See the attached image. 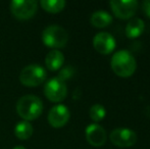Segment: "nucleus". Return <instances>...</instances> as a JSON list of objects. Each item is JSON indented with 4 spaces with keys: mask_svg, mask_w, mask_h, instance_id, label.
I'll use <instances>...</instances> for the list:
<instances>
[{
    "mask_svg": "<svg viewBox=\"0 0 150 149\" xmlns=\"http://www.w3.org/2000/svg\"><path fill=\"white\" fill-rule=\"evenodd\" d=\"M144 31V22L139 18H133L126 27V34L129 38L139 37Z\"/></svg>",
    "mask_w": 150,
    "mask_h": 149,
    "instance_id": "13",
    "label": "nucleus"
},
{
    "mask_svg": "<svg viewBox=\"0 0 150 149\" xmlns=\"http://www.w3.org/2000/svg\"><path fill=\"white\" fill-rule=\"evenodd\" d=\"M64 62V55L59 50H50L45 57V64L48 70L55 72L59 70Z\"/></svg>",
    "mask_w": 150,
    "mask_h": 149,
    "instance_id": "12",
    "label": "nucleus"
},
{
    "mask_svg": "<svg viewBox=\"0 0 150 149\" xmlns=\"http://www.w3.org/2000/svg\"><path fill=\"white\" fill-rule=\"evenodd\" d=\"M86 139L92 146L100 147L106 141V133L101 126L92 124L86 128Z\"/></svg>",
    "mask_w": 150,
    "mask_h": 149,
    "instance_id": "11",
    "label": "nucleus"
},
{
    "mask_svg": "<svg viewBox=\"0 0 150 149\" xmlns=\"http://www.w3.org/2000/svg\"><path fill=\"white\" fill-rule=\"evenodd\" d=\"M13 149H26L24 147V146H22V145H18V146H16Z\"/></svg>",
    "mask_w": 150,
    "mask_h": 149,
    "instance_id": "19",
    "label": "nucleus"
},
{
    "mask_svg": "<svg viewBox=\"0 0 150 149\" xmlns=\"http://www.w3.org/2000/svg\"><path fill=\"white\" fill-rule=\"evenodd\" d=\"M48 123L53 128H61L69 121V110L63 104H57L51 107L48 112Z\"/></svg>",
    "mask_w": 150,
    "mask_h": 149,
    "instance_id": "9",
    "label": "nucleus"
},
{
    "mask_svg": "<svg viewBox=\"0 0 150 149\" xmlns=\"http://www.w3.org/2000/svg\"><path fill=\"white\" fill-rule=\"evenodd\" d=\"M42 8L50 13H57L65 6L64 0H42L40 2Z\"/></svg>",
    "mask_w": 150,
    "mask_h": 149,
    "instance_id": "16",
    "label": "nucleus"
},
{
    "mask_svg": "<svg viewBox=\"0 0 150 149\" xmlns=\"http://www.w3.org/2000/svg\"><path fill=\"white\" fill-rule=\"evenodd\" d=\"M33 126L27 121H21L16 125L14 134L20 140H28L33 135Z\"/></svg>",
    "mask_w": 150,
    "mask_h": 149,
    "instance_id": "15",
    "label": "nucleus"
},
{
    "mask_svg": "<svg viewBox=\"0 0 150 149\" xmlns=\"http://www.w3.org/2000/svg\"><path fill=\"white\" fill-rule=\"evenodd\" d=\"M38 2L35 0H13L10 3V11L18 20H29L36 13Z\"/></svg>",
    "mask_w": 150,
    "mask_h": 149,
    "instance_id": "6",
    "label": "nucleus"
},
{
    "mask_svg": "<svg viewBox=\"0 0 150 149\" xmlns=\"http://www.w3.org/2000/svg\"><path fill=\"white\" fill-rule=\"evenodd\" d=\"M44 94L48 100L52 102H60L64 100L67 94V88L64 81L58 77L48 80L44 86Z\"/></svg>",
    "mask_w": 150,
    "mask_h": 149,
    "instance_id": "5",
    "label": "nucleus"
},
{
    "mask_svg": "<svg viewBox=\"0 0 150 149\" xmlns=\"http://www.w3.org/2000/svg\"><path fill=\"white\" fill-rule=\"evenodd\" d=\"M142 7H143V11L145 12V14H146L148 18H150V0H146V1L143 2Z\"/></svg>",
    "mask_w": 150,
    "mask_h": 149,
    "instance_id": "18",
    "label": "nucleus"
},
{
    "mask_svg": "<svg viewBox=\"0 0 150 149\" xmlns=\"http://www.w3.org/2000/svg\"><path fill=\"white\" fill-rule=\"evenodd\" d=\"M110 141L119 147H131L137 141V135L128 128H117L110 134Z\"/></svg>",
    "mask_w": 150,
    "mask_h": 149,
    "instance_id": "7",
    "label": "nucleus"
},
{
    "mask_svg": "<svg viewBox=\"0 0 150 149\" xmlns=\"http://www.w3.org/2000/svg\"><path fill=\"white\" fill-rule=\"evenodd\" d=\"M43 112V102L38 96L25 95L16 102V112L25 121H33L41 115Z\"/></svg>",
    "mask_w": 150,
    "mask_h": 149,
    "instance_id": "1",
    "label": "nucleus"
},
{
    "mask_svg": "<svg viewBox=\"0 0 150 149\" xmlns=\"http://www.w3.org/2000/svg\"><path fill=\"white\" fill-rule=\"evenodd\" d=\"M111 22H112L111 16L108 12L103 11V10L95 11L91 16V24L96 28H105L109 26Z\"/></svg>",
    "mask_w": 150,
    "mask_h": 149,
    "instance_id": "14",
    "label": "nucleus"
},
{
    "mask_svg": "<svg viewBox=\"0 0 150 149\" xmlns=\"http://www.w3.org/2000/svg\"><path fill=\"white\" fill-rule=\"evenodd\" d=\"M109 4L115 16L122 20L132 18L138 7V2L135 0H112Z\"/></svg>",
    "mask_w": 150,
    "mask_h": 149,
    "instance_id": "8",
    "label": "nucleus"
},
{
    "mask_svg": "<svg viewBox=\"0 0 150 149\" xmlns=\"http://www.w3.org/2000/svg\"><path fill=\"white\" fill-rule=\"evenodd\" d=\"M105 108L101 104H94L90 108V117L94 121H100L105 117Z\"/></svg>",
    "mask_w": 150,
    "mask_h": 149,
    "instance_id": "17",
    "label": "nucleus"
},
{
    "mask_svg": "<svg viewBox=\"0 0 150 149\" xmlns=\"http://www.w3.org/2000/svg\"><path fill=\"white\" fill-rule=\"evenodd\" d=\"M67 40L69 35L67 31L60 26H48L42 32V41L49 48L56 50H58V48H63L67 45Z\"/></svg>",
    "mask_w": 150,
    "mask_h": 149,
    "instance_id": "3",
    "label": "nucleus"
},
{
    "mask_svg": "<svg viewBox=\"0 0 150 149\" xmlns=\"http://www.w3.org/2000/svg\"><path fill=\"white\" fill-rule=\"evenodd\" d=\"M93 46L101 54H108L115 48V40L107 32H100L93 38Z\"/></svg>",
    "mask_w": 150,
    "mask_h": 149,
    "instance_id": "10",
    "label": "nucleus"
},
{
    "mask_svg": "<svg viewBox=\"0 0 150 149\" xmlns=\"http://www.w3.org/2000/svg\"><path fill=\"white\" fill-rule=\"evenodd\" d=\"M111 68L115 75L122 78L130 77L136 71V60L127 50H120L111 58Z\"/></svg>",
    "mask_w": 150,
    "mask_h": 149,
    "instance_id": "2",
    "label": "nucleus"
},
{
    "mask_svg": "<svg viewBox=\"0 0 150 149\" xmlns=\"http://www.w3.org/2000/svg\"><path fill=\"white\" fill-rule=\"evenodd\" d=\"M47 77L46 71L40 64H30L23 68L20 74V81L27 87H37L44 83Z\"/></svg>",
    "mask_w": 150,
    "mask_h": 149,
    "instance_id": "4",
    "label": "nucleus"
}]
</instances>
